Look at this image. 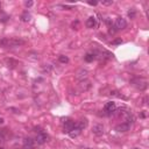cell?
<instances>
[{"mask_svg": "<svg viewBox=\"0 0 149 149\" xmlns=\"http://www.w3.org/2000/svg\"><path fill=\"white\" fill-rule=\"evenodd\" d=\"M131 128V123L129 122H122L120 125H118L115 127L116 132H120V133H125V132H128Z\"/></svg>", "mask_w": 149, "mask_h": 149, "instance_id": "cell-5", "label": "cell"}, {"mask_svg": "<svg viewBox=\"0 0 149 149\" xmlns=\"http://www.w3.org/2000/svg\"><path fill=\"white\" fill-rule=\"evenodd\" d=\"M4 122V118H2V116H0V123H2Z\"/></svg>", "mask_w": 149, "mask_h": 149, "instance_id": "cell-24", "label": "cell"}, {"mask_svg": "<svg viewBox=\"0 0 149 149\" xmlns=\"http://www.w3.org/2000/svg\"><path fill=\"white\" fill-rule=\"evenodd\" d=\"M22 44H24V41L20 39H4L0 41V46L4 47H19Z\"/></svg>", "mask_w": 149, "mask_h": 149, "instance_id": "cell-1", "label": "cell"}, {"mask_svg": "<svg viewBox=\"0 0 149 149\" xmlns=\"http://www.w3.org/2000/svg\"><path fill=\"white\" fill-rule=\"evenodd\" d=\"M30 18H32V15H30V13H28V11L23 12V13H22V15H21V20H22L23 22L30 21Z\"/></svg>", "mask_w": 149, "mask_h": 149, "instance_id": "cell-12", "label": "cell"}, {"mask_svg": "<svg viewBox=\"0 0 149 149\" xmlns=\"http://www.w3.org/2000/svg\"><path fill=\"white\" fill-rule=\"evenodd\" d=\"M104 108H105V111L108 112V113H113V112L116 110V105H115V103H113V101H108V103H106V105Z\"/></svg>", "mask_w": 149, "mask_h": 149, "instance_id": "cell-7", "label": "cell"}, {"mask_svg": "<svg viewBox=\"0 0 149 149\" xmlns=\"http://www.w3.org/2000/svg\"><path fill=\"white\" fill-rule=\"evenodd\" d=\"M88 4H89V5H91V6H96V5L98 4V1H92V0H89Z\"/></svg>", "mask_w": 149, "mask_h": 149, "instance_id": "cell-22", "label": "cell"}, {"mask_svg": "<svg viewBox=\"0 0 149 149\" xmlns=\"http://www.w3.org/2000/svg\"><path fill=\"white\" fill-rule=\"evenodd\" d=\"M134 149H139V148H134Z\"/></svg>", "mask_w": 149, "mask_h": 149, "instance_id": "cell-27", "label": "cell"}, {"mask_svg": "<svg viewBox=\"0 0 149 149\" xmlns=\"http://www.w3.org/2000/svg\"><path fill=\"white\" fill-rule=\"evenodd\" d=\"M116 32V29L114 28V27H111V29H110V34H114Z\"/></svg>", "mask_w": 149, "mask_h": 149, "instance_id": "cell-23", "label": "cell"}, {"mask_svg": "<svg viewBox=\"0 0 149 149\" xmlns=\"http://www.w3.org/2000/svg\"><path fill=\"white\" fill-rule=\"evenodd\" d=\"M127 27V22L123 18H116L115 22H114V28L116 30H121V29H125Z\"/></svg>", "mask_w": 149, "mask_h": 149, "instance_id": "cell-2", "label": "cell"}, {"mask_svg": "<svg viewBox=\"0 0 149 149\" xmlns=\"http://www.w3.org/2000/svg\"><path fill=\"white\" fill-rule=\"evenodd\" d=\"M7 129H0V142H2V141H5V139H6V135H7Z\"/></svg>", "mask_w": 149, "mask_h": 149, "instance_id": "cell-15", "label": "cell"}, {"mask_svg": "<svg viewBox=\"0 0 149 149\" xmlns=\"http://www.w3.org/2000/svg\"><path fill=\"white\" fill-rule=\"evenodd\" d=\"M101 4H103L104 6H111V5L113 4V0H103Z\"/></svg>", "mask_w": 149, "mask_h": 149, "instance_id": "cell-18", "label": "cell"}, {"mask_svg": "<svg viewBox=\"0 0 149 149\" xmlns=\"http://www.w3.org/2000/svg\"><path fill=\"white\" fill-rule=\"evenodd\" d=\"M0 7H1V2H0Z\"/></svg>", "mask_w": 149, "mask_h": 149, "instance_id": "cell-26", "label": "cell"}, {"mask_svg": "<svg viewBox=\"0 0 149 149\" xmlns=\"http://www.w3.org/2000/svg\"><path fill=\"white\" fill-rule=\"evenodd\" d=\"M80 129H79V128L78 127H77V126H76V127H74L73 128V129H71L70 132H69V135H70V138H77V136H78L79 135V134H80Z\"/></svg>", "mask_w": 149, "mask_h": 149, "instance_id": "cell-9", "label": "cell"}, {"mask_svg": "<svg viewBox=\"0 0 149 149\" xmlns=\"http://www.w3.org/2000/svg\"><path fill=\"white\" fill-rule=\"evenodd\" d=\"M6 64H7V66H8V68L14 69L16 65H18V62L14 61V59H12V58H8V59H6Z\"/></svg>", "mask_w": 149, "mask_h": 149, "instance_id": "cell-11", "label": "cell"}, {"mask_svg": "<svg viewBox=\"0 0 149 149\" xmlns=\"http://www.w3.org/2000/svg\"><path fill=\"white\" fill-rule=\"evenodd\" d=\"M86 76H88V71L80 70L78 73H77V79H84V78H86Z\"/></svg>", "mask_w": 149, "mask_h": 149, "instance_id": "cell-14", "label": "cell"}, {"mask_svg": "<svg viewBox=\"0 0 149 149\" xmlns=\"http://www.w3.org/2000/svg\"><path fill=\"white\" fill-rule=\"evenodd\" d=\"M96 24H97V21H96L94 16H90V18L86 20V27H88V28H94Z\"/></svg>", "mask_w": 149, "mask_h": 149, "instance_id": "cell-8", "label": "cell"}, {"mask_svg": "<svg viewBox=\"0 0 149 149\" xmlns=\"http://www.w3.org/2000/svg\"><path fill=\"white\" fill-rule=\"evenodd\" d=\"M127 14H128V18H129V19H134L136 16V12H135V9H134V8H131L129 11H128Z\"/></svg>", "mask_w": 149, "mask_h": 149, "instance_id": "cell-17", "label": "cell"}, {"mask_svg": "<svg viewBox=\"0 0 149 149\" xmlns=\"http://www.w3.org/2000/svg\"><path fill=\"white\" fill-rule=\"evenodd\" d=\"M58 61L61 62V63L65 64V63H68L69 62V58H68V56H65V55H61L58 57Z\"/></svg>", "mask_w": 149, "mask_h": 149, "instance_id": "cell-16", "label": "cell"}, {"mask_svg": "<svg viewBox=\"0 0 149 149\" xmlns=\"http://www.w3.org/2000/svg\"><path fill=\"white\" fill-rule=\"evenodd\" d=\"M72 28L73 29H78L79 28V21L78 20H74V21L72 22Z\"/></svg>", "mask_w": 149, "mask_h": 149, "instance_id": "cell-19", "label": "cell"}, {"mask_svg": "<svg viewBox=\"0 0 149 149\" xmlns=\"http://www.w3.org/2000/svg\"><path fill=\"white\" fill-rule=\"evenodd\" d=\"M48 140H49V135L46 133H43V132H40V133L36 135V139H35V141L39 143V145H43V143H46Z\"/></svg>", "mask_w": 149, "mask_h": 149, "instance_id": "cell-3", "label": "cell"}, {"mask_svg": "<svg viewBox=\"0 0 149 149\" xmlns=\"http://www.w3.org/2000/svg\"><path fill=\"white\" fill-rule=\"evenodd\" d=\"M76 127V123H74V121L72 120H66L65 122H64V132H66V133H69L71 129H73V128Z\"/></svg>", "mask_w": 149, "mask_h": 149, "instance_id": "cell-6", "label": "cell"}, {"mask_svg": "<svg viewBox=\"0 0 149 149\" xmlns=\"http://www.w3.org/2000/svg\"><path fill=\"white\" fill-rule=\"evenodd\" d=\"M122 43V40L121 39H116V40H114L113 42H112V44H114V46H116V44H121Z\"/></svg>", "mask_w": 149, "mask_h": 149, "instance_id": "cell-20", "label": "cell"}, {"mask_svg": "<svg viewBox=\"0 0 149 149\" xmlns=\"http://www.w3.org/2000/svg\"><path fill=\"white\" fill-rule=\"evenodd\" d=\"M24 5H26V7H32L34 5V2L33 1H26L24 2Z\"/></svg>", "mask_w": 149, "mask_h": 149, "instance_id": "cell-21", "label": "cell"}, {"mask_svg": "<svg viewBox=\"0 0 149 149\" xmlns=\"http://www.w3.org/2000/svg\"><path fill=\"white\" fill-rule=\"evenodd\" d=\"M76 126L80 131H83L84 128H86V126H88V119H82V120L78 122V125H76Z\"/></svg>", "mask_w": 149, "mask_h": 149, "instance_id": "cell-10", "label": "cell"}, {"mask_svg": "<svg viewBox=\"0 0 149 149\" xmlns=\"http://www.w3.org/2000/svg\"><path fill=\"white\" fill-rule=\"evenodd\" d=\"M96 58V55L92 53H89L86 54L85 57H84V59H85V62H88V63H90V62H93V59Z\"/></svg>", "mask_w": 149, "mask_h": 149, "instance_id": "cell-13", "label": "cell"}, {"mask_svg": "<svg viewBox=\"0 0 149 149\" xmlns=\"http://www.w3.org/2000/svg\"><path fill=\"white\" fill-rule=\"evenodd\" d=\"M0 149H5V148H2V147H0Z\"/></svg>", "mask_w": 149, "mask_h": 149, "instance_id": "cell-25", "label": "cell"}, {"mask_svg": "<svg viewBox=\"0 0 149 149\" xmlns=\"http://www.w3.org/2000/svg\"><path fill=\"white\" fill-rule=\"evenodd\" d=\"M104 132H105V128H104V126L101 123H97L92 127V133L97 136H101L104 134Z\"/></svg>", "mask_w": 149, "mask_h": 149, "instance_id": "cell-4", "label": "cell"}]
</instances>
